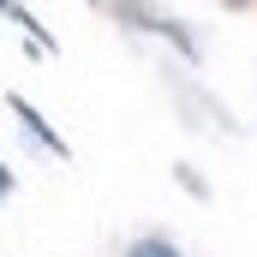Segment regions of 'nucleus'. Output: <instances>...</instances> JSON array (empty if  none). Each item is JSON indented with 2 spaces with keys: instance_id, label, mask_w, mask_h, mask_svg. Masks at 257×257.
I'll return each mask as SVG.
<instances>
[{
  "instance_id": "3",
  "label": "nucleus",
  "mask_w": 257,
  "mask_h": 257,
  "mask_svg": "<svg viewBox=\"0 0 257 257\" xmlns=\"http://www.w3.org/2000/svg\"><path fill=\"white\" fill-rule=\"evenodd\" d=\"M126 257H180V251H174L168 239H138V245H132Z\"/></svg>"
},
{
  "instance_id": "1",
  "label": "nucleus",
  "mask_w": 257,
  "mask_h": 257,
  "mask_svg": "<svg viewBox=\"0 0 257 257\" xmlns=\"http://www.w3.org/2000/svg\"><path fill=\"white\" fill-rule=\"evenodd\" d=\"M90 6H102V12H114V18H126V30H150V36L174 42L186 60H197V42H192V30H186L180 18H168V12H156V6H144V0H90Z\"/></svg>"
},
{
  "instance_id": "4",
  "label": "nucleus",
  "mask_w": 257,
  "mask_h": 257,
  "mask_svg": "<svg viewBox=\"0 0 257 257\" xmlns=\"http://www.w3.org/2000/svg\"><path fill=\"white\" fill-rule=\"evenodd\" d=\"M6 192H12V174H0V197H6Z\"/></svg>"
},
{
  "instance_id": "2",
  "label": "nucleus",
  "mask_w": 257,
  "mask_h": 257,
  "mask_svg": "<svg viewBox=\"0 0 257 257\" xmlns=\"http://www.w3.org/2000/svg\"><path fill=\"white\" fill-rule=\"evenodd\" d=\"M6 108H12V114H18V120H24V132H30V138H36V144H48V150H54V156H72V144H66L60 132L48 126V120H42V114H36V108H30V102H24V96H6Z\"/></svg>"
}]
</instances>
